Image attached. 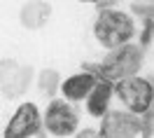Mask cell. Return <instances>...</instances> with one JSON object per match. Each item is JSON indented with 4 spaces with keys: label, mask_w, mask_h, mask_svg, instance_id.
I'll return each mask as SVG.
<instances>
[{
    "label": "cell",
    "mask_w": 154,
    "mask_h": 138,
    "mask_svg": "<svg viewBox=\"0 0 154 138\" xmlns=\"http://www.w3.org/2000/svg\"><path fill=\"white\" fill-rule=\"evenodd\" d=\"M100 138H135L143 136V115H133L128 110H107L103 117L98 119Z\"/></svg>",
    "instance_id": "8992f818"
},
{
    "label": "cell",
    "mask_w": 154,
    "mask_h": 138,
    "mask_svg": "<svg viewBox=\"0 0 154 138\" xmlns=\"http://www.w3.org/2000/svg\"><path fill=\"white\" fill-rule=\"evenodd\" d=\"M112 101H115V94H112V82L98 77V82L91 87V91L87 94V99L82 101L84 108H87V115L94 119H100L107 110L112 108Z\"/></svg>",
    "instance_id": "9c48e42d"
},
{
    "label": "cell",
    "mask_w": 154,
    "mask_h": 138,
    "mask_svg": "<svg viewBox=\"0 0 154 138\" xmlns=\"http://www.w3.org/2000/svg\"><path fill=\"white\" fill-rule=\"evenodd\" d=\"M33 82V68L23 66L17 59L0 61V94L5 99H17L26 94V89Z\"/></svg>",
    "instance_id": "52a82bcc"
},
{
    "label": "cell",
    "mask_w": 154,
    "mask_h": 138,
    "mask_svg": "<svg viewBox=\"0 0 154 138\" xmlns=\"http://www.w3.org/2000/svg\"><path fill=\"white\" fill-rule=\"evenodd\" d=\"M58 82H61V75H58L56 68L40 70V75H38V89L42 91V94H47V96L56 94V91H58Z\"/></svg>",
    "instance_id": "8fae6325"
},
{
    "label": "cell",
    "mask_w": 154,
    "mask_h": 138,
    "mask_svg": "<svg viewBox=\"0 0 154 138\" xmlns=\"http://www.w3.org/2000/svg\"><path fill=\"white\" fill-rule=\"evenodd\" d=\"M112 94L119 101V105L133 115H145L154 105V84L140 73L112 82Z\"/></svg>",
    "instance_id": "3957f363"
},
{
    "label": "cell",
    "mask_w": 154,
    "mask_h": 138,
    "mask_svg": "<svg viewBox=\"0 0 154 138\" xmlns=\"http://www.w3.org/2000/svg\"><path fill=\"white\" fill-rule=\"evenodd\" d=\"M79 129V112L75 103L66 99H51L42 110V133L54 138H70Z\"/></svg>",
    "instance_id": "277c9868"
},
{
    "label": "cell",
    "mask_w": 154,
    "mask_h": 138,
    "mask_svg": "<svg viewBox=\"0 0 154 138\" xmlns=\"http://www.w3.org/2000/svg\"><path fill=\"white\" fill-rule=\"evenodd\" d=\"M5 138H35L42 136V110L33 101H23L12 112L2 131Z\"/></svg>",
    "instance_id": "5b68a950"
},
{
    "label": "cell",
    "mask_w": 154,
    "mask_h": 138,
    "mask_svg": "<svg viewBox=\"0 0 154 138\" xmlns=\"http://www.w3.org/2000/svg\"><path fill=\"white\" fill-rule=\"evenodd\" d=\"M91 33H94L96 42L107 52L115 47H122L126 42H133V38L138 35V26H135V19L126 10L103 7L94 19Z\"/></svg>",
    "instance_id": "6da1fadb"
},
{
    "label": "cell",
    "mask_w": 154,
    "mask_h": 138,
    "mask_svg": "<svg viewBox=\"0 0 154 138\" xmlns=\"http://www.w3.org/2000/svg\"><path fill=\"white\" fill-rule=\"evenodd\" d=\"M143 66H145V47L135 45V42H126L122 47L107 49L105 56L98 61L96 66H89V68L96 70L98 77L107 80V82H117L122 77L140 73Z\"/></svg>",
    "instance_id": "7a4b0ae2"
},
{
    "label": "cell",
    "mask_w": 154,
    "mask_h": 138,
    "mask_svg": "<svg viewBox=\"0 0 154 138\" xmlns=\"http://www.w3.org/2000/svg\"><path fill=\"white\" fill-rule=\"evenodd\" d=\"M96 82H98L96 70L84 66L79 73H72V75H68L58 82V94H61V99L70 101V103H82Z\"/></svg>",
    "instance_id": "ba28073f"
},
{
    "label": "cell",
    "mask_w": 154,
    "mask_h": 138,
    "mask_svg": "<svg viewBox=\"0 0 154 138\" xmlns=\"http://www.w3.org/2000/svg\"><path fill=\"white\" fill-rule=\"evenodd\" d=\"M77 2H84V5H100L103 0H77Z\"/></svg>",
    "instance_id": "7c38bea8"
},
{
    "label": "cell",
    "mask_w": 154,
    "mask_h": 138,
    "mask_svg": "<svg viewBox=\"0 0 154 138\" xmlns=\"http://www.w3.org/2000/svg\"><path fill=\"white\" fill-rule=\"evenodd\" d=\"M51 19V5L45 0H28L23 2V7L19 12V21L23 28L28 30H40L45 28Z\"/></svg>",
    "instance_id": "30bf717a"
}]
</instances>
